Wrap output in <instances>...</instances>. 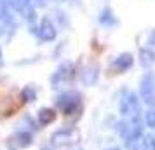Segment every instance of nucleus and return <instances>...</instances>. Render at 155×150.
<instances>
[{
    "instance_id": "1",
    "label": "nucleus",
    "mask_w": 155,
    "mask_h": 150,
    "mask_svg": "<svg viewBox=\"0 0 155 150\" xmlns=\"http://www.w3.org/2000/svg\"><path fill=\"white\" fill-rule=\"evenodd\" d=\"M9 143L14 147V148H25L31 143V135L26 133V131H18L14 136L9 138Z\"/></svg>"
},
{
    "instance_id": "2",
    "label": "nucleus",
    "mask_w": 155,
    "mask_h": 150,
    "mask_svg": "<svg viewBox=\"0 0 155 150\" xmlns=\"http://www.w3.org/2000/svg\"><path fill=\"white\" fill-rule=\"evenodd\" d=\"M56 119V114L49 110V108H44L38 112V122H40V126H49L51 122Z\"/></svg>"
}]
</instances>
